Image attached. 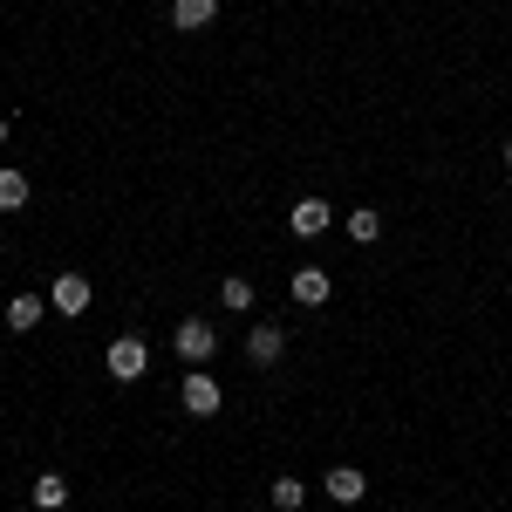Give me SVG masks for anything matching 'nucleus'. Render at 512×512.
Segmentation results:
<instances>
[{
    "mask_svg": "<svg viewBox=\"0 0 512 512\" xmlns=\"http://www.w3.org/2000/svg\"><path fill=\"white\" fill-rule=\"evenodd\" d=\"M321 492H328L335 506H355V499L369 492V478L355 472V465H335V472H321Z\"/></svg>",
    "mask_w": 512,
    "mask_h": 512,
    "instance_id": "obj_7",
    "label": "nucleus"
},
{
    "mask_svg": "<svg viewBox=\"0 0 512 512\" xmlns=\"http://www.w3.org/2000/svg\"><path fill=\"white\" fill-rule=\"evenodd\" d=\"M89 301H96V287H89L82 274H55L48 280V308H55V315H82Z\"/></svg>",
    "mask_w": 512,
    "mask_h": 512,
    "instance_id": "obj_5",
    "label": "nucleus"
},
{
    "mask_svg": "<svg viewBox=\"0 0 512 512\" xmlns=\"http://www.w3.org/2000/svg\"><path fill=\"white\" fill-rule=\"evenodd\" d=\"M328 294H335L328 267H294V301H301V308H321Z\"/></svg>",
    "mask_w": 512,
    "mask_h": 512,
    "instance_id": "obj_8",
    "label": "nucleus"
},
{
    "mask_svg": "<svg viewBox=\"0 0 512 512\" xmlns=\"http://www.w3.org/2000/svg\"><path fill=\"white\" fill-rule=\"evenodd\" d=\"M349 239L355 246H376L383 239V212L376 205H349Z\"/></svg>",
    "mask_w": 512,
    "mask_h": 512,
    "instance_id": "obj_11",
    "label": "nucleus"
},
{
    "mask_svg": "<svg viewBox=\"0 0 512 512\" xmlns=\"http://www.w3.org/2000/svg\"><path fill=\"white\" fill-rule=\"evenodd\" d=\"M219 301H226V308H233V315H246V308H253V280H246V274L219 280Z\"/></svg>",
    "mask_w": 512,
    "mask_h": 512,
    "instance_id": "obj_15",
    "label": "nucleus"
},
{
    "mask_svg": "<svg viewBox=\"0 0 512 512\" xmlns=\"http://www.w3.org/2000/svg\"><path fill=\"white\" fill-rule=\"evenodd\" d=\"M171 349H178V362H185V369H205V362L219 355V328H212L205 315H185L178 328H171Z\"/></svg>",
    "mask_w": 512,
    "mask_h": 512,
    "instance_id": "obj_1",
    "label": "nucleus"
},
{
    "mask_svg": "<svg viewBox=\"0 0 512 512\" xmlns=\"http://www.w3.org/2000/svg\"><path fill=\"white\" fill-rule=\"evenodd\" d=\"M171 21H178L185 35H198V28L219 21V0H171Z\"/></svg>",
    "mask_w": 512,
    "mask_h": 512,
    "instance_id": "obj_10",
    "label": "nucleus"
},
{
    "mask_svg": "<svg viewBox=\"0 0 512 512\" xmlns=\"http://www.w3.org/2000/svg\"><path fill=\"white\" fill-rule=\"evenodd\" d=\"M0 144H7V117H0Z\"/></svg>",
    "mask_w": 512,
    "mask_h": 512,
    "instance_id": "obj_16",
    "label": "nucleus"
},
{
    "mask_svg": "<svg viewBox=\"0 0 512 512\" xmlns=\"http://www.w3.org/2000/svg\"><path fill=\"white\" fill-rule=\"evenodd\" d=\"M287 226H294V239H321L335 226V205H328V198H301V205L287 212Z\"/></svg>",
    "mask_w": 512,
    "mask_h": 512,
    "instance_id": "obj_6",
    "label": "nucleus"
},
{
    "mask_svg": "<svg viewBox=\"0 0 512 512\" xmlns=\"http://www.w3.org/2000/svg\"><path fill=\"white\" fill-rule=\"evenodd\" d=\"M267 499H274V512H301V506H308V485H301V478H274Z\"/></svg>",
    "mask_w": 512,
    "mask_h": 512,
    "instance_id": "obj_14",
    "label": "nucleus"
},
{
    "mask_svg": "<svg viewBox=\"0 0 512 512\" xmlns=\"http://www.w3.org/2000/svg\"><path fill=\"white\" fill-rule=\"evenodd\" d=\"M280 355H287V328H280V321H260V328L246 335V362H253V369H280Z\"/></svg>",
    "mask_w": 512,
    "mask_h": 512,
    "instance_id": "obj_4",
    "label": "nucleus"
},
{
    "mask_svg": "<svg viewBox=\"0 0 512 512\" xmlns=\"http://www.w3.org/2000/svg\"><path fill=\"white\" fill-rule=\"evenodd\" d=\"M28 178H21V171H14V164H0V212H21V205H28Z\"/></svg>",
    "mask_w": 512,
    "mask_h": 512,
    "instance_id": "obj_13",
    "label": "nucleus"
},
{
    "mask_svg": "<svg viewBox=\"0 0 512 512\" xmlns=\"http://www.w3.org/2000/svg\"><path fill=\"white\" fill-rule=\"evenodd\" d=\"M185 410H192V417H219V403H226V390H219V376H212V369H185Z\"/></svg>",
    "mask_w": 512,
    "mask_h": 512,
    "instance_id": "obj_3",
    "label": "nucleus"
},
{
    "mask_svg": "<svg viewBox=\"0 0 512 512\" xmlns=\"http://www.w3.org/2000/svg\"><path fill=\"white\" fill-rule=\"evenodd\" d=\"M35 506L41 512H62V506H69V478H62V472H41L35 478Z\"/></svg>",
    "mask_w": 512,
    "mask_h": 512,
    "instance_id": "obj_12",
    "label": "nucleus"
},
{
    "mask_svg": "<svg viewBox=\"0 0 512 512\" xmlns=\"http://www.w3.org/2000/svg\"><path fill=\"white\" fill-rule=\"evenodd\" d=\"M103 369H110L117 383H144V369H151V342H144V335H117V342L103 349Z\"/></svg>",
    "mask_w": 512,
    "mask_h": 512,
    "instance_id": "obj_2",
    "label": "nucleus"
},
{
    "mask_svg": "<svg viewBox=\"0 0 512 512\" xmlns=\"http://www.w3.org/2000/svg\"><path fill=\"white\" fill-rule=\"evenodd\" d=\"M41 321H48V294H14V301H7V328H14V335H28Z\"/></svg>",
    "mask_w": 512,
    "mask_h": 512,
    "instance_id": "obj_9",
    "label": "nucleus"
},
{
    "mask_svg": "<svg viewBox=\"0 0 512 512\" xmlns=\"http://www.w3.org/2000/svg\"><path fill=\"white\" fill-rule=\"evenodd\" d=\"M506 171H512V144H506Z\"/></svg>",
    "mask_w": 512,
    "mask_h": 512,
    "instance_id": "obj_17",
    "label": "nucleus"
}]
</instances>
